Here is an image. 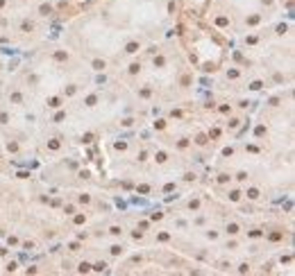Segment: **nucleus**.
I'll use <instances>...</instances> for the list:
<instances>
[{"instance_id": "5701e85b", "label": "nucleus", "mask_w": 295, "mask_h": 276, "mask_svg": "<svg viewBox=\"0 0 295 276\" xmlns=\"http://www.w3.org/2000/svg\"><path fill=\"white\" fill-rule=\"evenodd\" d=\"M157 161H159V163H163V161H166V154H163V152H159V154H157Z\"/></svg>"}, {"instance_id": "423d86ee", "label": "nucleus", "mask_w": 295, "mask_h": 276, "mask_svg": "<svg viewBox=\"0 0 295 276\" xmlns=\"http://www.w3.org/2000/svg\"><path fill=\"white\" fill-rule=\"evenodd\" d=\"M139 70H141V66H139V64H132V66H130V73H132V75H136Z\"/></svg>"}, {"instance_id": "4468645a", "label": "nucleus", "mask_w": 295, "mask_h": 276, "mask_svg": "<svg viewBox=\"0 0 295 276\" xmlns=\"http://www.w3.org/2000/svg\"><path fill=\"white\" fill-rule=\"evenodd\" d=\"M207 143V136H204V134H200V136H198V145H204Z\"/></svg>"}, {"instance_id": "a211bd4d", "label": "nucleus", "mask_w": 295, "mask_h": 276, "mask_svg": "<svg viewBox=\"0 0 295 276\" xmlns=\"http://www.w3.org/2000/svg\"><path fill=\"white\" fill-rule=\"evenodd\" d=\"M227 77H232V79H236V77H238V70H229V73H227Z\"/></svg>"}, {"instance_id": "9d476101", "label": "nucleus", "mask_w": 295, "mask_h": 276, "mask_svg": "<svg viewBox=\"0 0 295 276\" xmlns=\"http://www.w3.org/2000/svg\"><path fill=\"white\" fill-rule=\"evenodd\" d=\"M247 23H250V25H256V23H259V16H250Z\"/></svg>"}, {"instance_id": "393cba45", "label": "nucleus", "mask_w": 295, "mask_h": 276, "mask_svg": "<svg viewBox=\"0 0 295 276\" xmlns=\"http://www.w3.org/2000/svg\"><path fill=\"white\" fill-rule=\"evenodd\" d=\"M2 5H5V0H0V7H2Z\"/></svg>"}, {"instance_id": "9b49d317", "label": "nucleus", "mask_w": 295, "mask_h": 276, "mask_svg": "<svg viewBox=\"0 0 295 276\" xmlns=\"http://www.w3.org/2000/svg\"><path fill=\"white\" fill-rule=\"evenodd\" d=\"M163 64H166V59H163V57H157V59H154V66H163Z\"/></svg>"}, {"instance_id": "0eeeda50", "label": "nucleus", "mask_w": 295, "mask_h": 276, "mask_svg": "<svg viewBox=\"0 0 295 276\" xmlns=\"http://www.w3.org/2000/svg\"><path fill=\"white\" fill-rule=\"evenodd\" d=\"M105 267H107V265H105V263H95V265H93V269H95V272H102Z\"/></svg>"}, {"instance_id": "f257e3e1", "label": "nucleus", "mask_w": 295, "mask_h": 276, "mask_svg": "<svg viewBox=\"0 0 295 276\" xmlns=\"http://www.w3.org/2000/svg\"><path fill=\"white\" fill-rule=\"evenodd\" d=\"M39 12L43 14V16H48V14L52 12V7H50V5H41V7H39Z\"/></svg>"}, {"instance_id": "f3484780", "label": "nucleus", "mask_w": 295, "mask_h": 276, "mask_svg": "<svg viewBox=\"0 0 295 276\" xmlns=\"http://www.w3.org/2000/svg\"><path fill=\"white\" fill-rule=\"evenodd\" d=\"M227 231H229V233H238V226H236V224H229Z\"/></svg>"}, {"instance_id": "f8f14e48", "label": "nucleus", "mask_w": 295, "mask_h": 276, "mask_svg": "<svg viewBox=\"0 0 295 276\" xmlns=\"http://www.w3.org/2000/svg\"><path fill=\"white\" fill-rule=\"evenodd\" d=\"M54 57H57L59 61H64V59H68V54H66V52H57V54H54Z\"/></svg>"}, {"instance_id": "1a4fd4ad", "label": "nucleus", "mask_w": 295, "mask_h": 276, "mask_svg": "<svg viewBox=\"0 0 295 276\" xmlns=\"http://www.w3.org/2000/svg\"><path fill=\"white\" fill-rule=\"evenodd\" d=\"M48 147H50V149H59V140H50Z\"/></svg>"}, {"instance_id": "39448f33", "label": "nucleus", "mask_w": 295, "mask_h": 276, "mask_svg": "<svg viewBox=\"0 0 295 276\" xmlns=\"http://www.w3.org/2000/svg\"><path fill=\"white\" fill-rule=\"evenodd\" d=\"M93 68H95V70H102V68H105V61H100V59H95V61H93Z\"/></svg>"}, {"instance_id": "f03ea898", "label": "nucleus", "mask_w": 295, "mask_h": 276, "mask_svg": "<svg viewBox=\"0 0 295 276\" xmlns=\"http://www.w3.org/2000/svg\"><path fill=\"white\" fill-rule=\"evenodd\" d=\"M247 197H250V199H256V197H259V190H256V188H250V190H247Z\"/></svg>"}, {"instance_id": "b1692460", "label": "nucleus", "mask_w": 295, "mask_h": 276, "mask_svg": "<svg viewBox=\"0 0 295 276\" xmlns=\"http://www.w3.org/2000/svg\"><path fill=\"white\" fill-rule=\"evenodd\" d=\"M229 197H232V199H234V201H236V199L241 197V192H238V190H234V192H232V195H229Z\"/></svg>"}, {"instance_id": "aec40b11", "label": "nucleus", "mask_w": 295, "mask_h": 276, "mask_svg": "<svg viewBox=\"0 0 295 276\" xmlns=\"http://www.w3.org/2000/svg\"><path fill=\"white\" fill-rule=\"evenodd\" d=\"M148 190H150V188H148V186H145V184H141V186H139V192H143V195H145Z\"/></svg>"}, {"instance_id": "2eb2a0df", "label": "nucleus", "mask_w": 295, "mask_h": 276, "mask_svg": "<svg viewBox=\"0 0 295 276\" xmlns=\"http://www.w3.org/2000/svg\"><path fill=\"white\" fill-rule=\"evenodd\" d=\"M84 220H86L84 215H75V224H84Z\"/></svg>"}, {"instance_id": "6ab92c4d", "label": "nucleus", "mask_w": 295, "mask_h": 276, "mask_svg": "<svg viewBox=\"0 0 295 276\" xmlns=\"http://www.w3.org/2000/svg\"><path fill=\"white\" fill-rule=\"evenodd\" d=\"M154 127H157V129H163V127H166V122H163V120H157V122H154Z\"/></svg>"}, {"instance_id": "ddd939ff", "label": "nucleus", "mask_w": 295, "mask_h": 276, "mask_svg": "<svg viewBox=\"0 0 295 276\" xmlns=\"http://www.w3.org/2000/svg\"><path fill=\"white\" fill-rule=\"evenodd\" d=\"M95 102H98V97H95V95H91V97H89V100H86V104H89V106H93Z\"/></svg>"}, {"instance_id": "dca6fc26", "label": "nucleus", "mask_w": 295, "mask_h": 276, "mask_svg": "<svg viewBox=\"0 0 295 276\" xmlns=\"http://www.w3.org/2000/svg\"><path fill=\"white\" fill-rule=\"evenodd\" d=\"M48 106H59V97H52V100L48 102Z\"/></svg>"}, {"instance_id": "412c9836", "label": "nucleus", "mask_w": 295, "mask_h": 276, "mask_svg": "<svg viewBox=\"0 0 295 276\" xmlns=\"http://www.w3.org/2000/svg\"><path fill=\"white\" fill-rule=\"evenodd\" d=\"M121 251H123V249H121V247H118V244H116V247H111V253H114V256H118Z\"/></svg>"}, {"instance_id": "4be33fe9", "label": "nucleus", "mask_w": 295, "mask_h": 276, "mask_svg": "<svg viewBox=\"0 0 295 276\" xmlns=\"http://www.w3.org/2000/svg\"><path fill=\"white\" fill-rule=\"evenodd\" d=\"M21 27H23V32H30V29H32V23H23Z\"/></svg>"}, {"instance_id": "7ed1b4c3", "label": "nucleus", "mask_w": 295, "mask_h": 276, "mask_svg": "<svg viewBox=\"0 0 295 276\" xmlns=\"http://www.w3.org/2000/svg\"><path fill=\"white\" fill-rule=\"evenodd\" d=\"M216 23H218V25H220V27H225V25H227V23H229V21H227V18H225V16H218V18H216Z\"/></svg>"}, {"instance_id": "20e7f679", "label": "nucleus", "mask_w": 295, "mask_h": 276, "mask_svg": "<svg viewBox=\"0 0 295 276\" xmlns=\"http://www.w3.org/2000/svg\"><path fill=\"white\" fill-rule=\"evenodd\" d=\"M136 50H139V43H134V41H132V43L127 45V52H132V54H134Z\"/></svg>"}, {"instance_id": "6e6552de", "label": "nucleus", "mask_w": 295, "mask_h": 276, "mask_svg": "<svg viewBox=\"0 0 295 276\" xmlns=\"http://www.w3.org/2000/svg\"><path fill=\"white\" fill-rule=\"evenodd\" d=\"M89 269H91V265H89V263H82L80 265V272H82V274H84V272H89Z\"/></svg>"}]
</instances>
